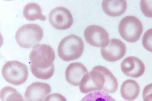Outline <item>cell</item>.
<instances>
[{
  "label": "cell",
  "instance_id": "cell-1",
  "mask_svg": "<svg viewBox=\"0 0 152 101\" xmlns=\"http://www.w3.org/2000/svg\"><path fill=\"white\" fill-rule=\"evenodd\" d=\"M118 87V81L110 71L105 67L97 65L84 76L79 88L83 94L100 91L113 94Z\"/></svg>",
  "mask_w": 152,
  "mask_h": 101
},
{
  "label": "cell",
  "instance_id": "cell-5",
  "mask_svg": "<svg viewBox=\"0 0 152 101\" xmlns=\"http://www.w3.org/2000/svg\"><path fill=\"white\" fill-rule=\"evenodd\" d=\"M3 77L8 83L18 86L26 81L28 76V68L26 65L19 61H8L3 67Z\"/></svg>",
  "mask_w": 152,
  "mask_h": 101
},
{
  "label": "cell",
  "instance_id": "cell-12",
  "mask_svg": "<svg viewBox=\"0 0 152 101\" xmlns=\"http://www.w3.org/2000/svg\"><path fill=\"white\" fill-rule=\"evenodd\" d=\"M88 73L87 68L80 62L70 64L66 67L65 76L66 81L74 86L80 85L84 76Z\"/></svg>",
  "mask_w": 152,
  "mask_h": 101
},
{
  "label": "cell",
  "instance_id": "cell-8",
  "mask_svg": "<svg viewBox=\"0 0 152 101\" xmlns=\"http://www.w3.org/2000/svg\"><path fill=\"white\" fill-rule=\"evenodd\" d=\"M49 21L56 29L66 30L71 26L74 19L68 10L59 7L51 11L49 15Z\"/></svg>",
  "mask_w": 152,
  "mask_h": 101
},
{
  "label": "cell",
  "instance_id": "cell-4",
  "mask_svg": "<svg viewBox=\"0 0 152 101\" xmlns=\"http://www.w3.org/2000/svg\"><path fill=\"white\" fill-rule=\"evenodd\" d=\"M43 36V30L40 26L28 24L18 29L16 32L15 39L20 46L29 48L40 42Z\"/></svg>",
  "mask_w": 152,
  "mask_h": 101
},
{
  "label": "cell",
  "instance_id": "cell-2",
  "mask_svg": "<svg viewBox=\"0 0 152 101\" xmlns=\"http://www.w3.org/2000/svg\"><path fill=\"white\" fill-rule=\"evenodd\" d=\"M31 72L37 78L47 80L55 72L53 64L55 54L52 47L47 44H38L33 48L29 55Z\"/></svg>",
  "mask_w": 152,
  "mask_h": 101
},
{
  "label": "cell",
  "instance_id": "cell-14",
  "mask_svg": "<svg viewBox=\"0 0 152 101\" xmlns=\"http://www.w3.org/2000/svg\"><path fill=\"white\" fill-rule=\"evenodd\" d=\"M121 94L124 99L133 101L138 97L140 92V87L135 80L125 81L121 87Z\"/></svg>",
  "mask_w": 152,
  "mask_h": 101
},
{
  "label": "cell",
  "instance_id": "cell-10",
  "mask_svg": "<svg viewBox=\"0 0 152 101\" xmlns=\"http://www.w3.org/2000/svg\"><path fill=\"white\" fill-rule=\"evenodd\" d=\"M121 69L126 76L137 78L143 74L145 67L143 62L139 58L129 56L125 59L122 62Z\"/></svg>",
  "mask_w": 152,
  "mask_h": 101
},
{
  "label": "cell",
  "instance_id": "cell-18",
  "mask_svg": "<svg viewBox=\"0 0 152 101\" xmlns=\"http://www.w3.org/2000/svg\"><path fill=\"white\" fill-rule=\"evenodd\" d=\"M142 43L146 50L152 53V28L148 30L144 34Z\"/></svg>",
  "mask_w": 152,
  "mask_h": 101
},
{
  "label": "cell",
  "instance_id": "cell-6",
  "mask_svg": "<svg viewBox=\"0 0 152 101\" xmlns=\"http://www.w3.org/2000/svg\"><path fill=\"white\" fill-rule=\"evenodd\" d=\"M119 34L124 39L130 43L137 41L143 31L142 22L137 18L134 16H127L119 23Z\"/></svg>",
  "mask_w": 152,
  "mask_h": 101
},
{
  "label": "cell",
  "instance_id": "cell-3",
  "mask_svg": "<svg viewBox=\"0 0 152 101\" xmlns=\"http://www.w3.org/2000/svg\"><path fill=\"white\" fill-rule=\"evenodd\" d=\"M83 41L79 37L70 35L62 39L58 47V55L63 61L69 62L78 59L83 53Z\"/></svg>",
  "mask_w": 152,
  "mask_h": 101
},
{
  "label": "cell",
  "instance_id": "cell-11",
  "mask_svg": "<svg viewBox=\"0 0 152 101\" xmlns=\"http://www.w3.org/2000/svg\"><path fill=\"white\" fill-rule=\"evenodd\" d=\"M51 92V87L47 83L37 82L27 87L25 91L26 101H43Z\"/></svg>",
  "mask_w": 152,
  "mask_h": 101
},
{
  "label": "cell",
  "instance_id": "cell-17",
  "mask_svg": "<svg viewBox=\"0 0 152 101\" xmlns=\"http://www.w3.org/2000/svg\"><path fill=\"white\" fill-rule=\"evenodd\" d=\"M80 101H116L107 93L102 91H94L87 94Z\"/></svg>",
  "mask_w": 152,
  "mask_h": 101
},
{
  "label": "cell",
  "instance_id": "cell-9",
  "mask_svg": "<svg viewBox=\"0 0 152 101\" xmlns=\"http://www.w3.org/2000/svg\"><path fill=\"white\" fill-rule=\"evenodd\" d=\"M126 48L122 41L117 39H112L106 47L101 49L102 56L106 61L115 62L121 59L125 55Z\"/></svg>",
  "mask_w": 152,
  "mask_h": 101
},
{
  "label": "cell",
  "instance_id": "cell-15",
  "mask_svg": "<svg viewBox=\"0 0 152 101\" xmlns=\"http://www.w3.org/2000/svg\"><path fill=\"white\" fill-rule=\"evenodd\" d=\"M24 17L30 21L39 20L45 21L46 18L42 14L41 8L36 3H30L25 5L23 11Z\"/></svg>",
  "mask_w": 152,
  "mask_h": 101
},
{
  "label": "cell",
  "instance_id": "cell-19",
  "mask_svg": "<svg viewBox=\"0 0 152 101\" xmlns=\"http://www.w3.org/2000/svg\"><path fill=\"white\" fill-rule=\"evenodd\" d=\"M140 7L141 10L145 15L152 18V1L142 0L141 1Z\"/></svg>",
  "mask_w": 152,
  "mask_h": 101
},
{
  "label": "cell",
  "instance_id": "cell-16",
  "mask_svg": "<svg viewBox=\"0 0 152 101\" xmlns=\"http://www.w3.org/2000/svg\"><path fill=\"white\" fill-rule=\"evenodd\" d=\"M0 97L2 101H25L21 94L17 90L8 86L1 89Z\"/></svg>",
  "mask_w": 152,
  "mask_h": 101
},
{
  "label": "cell",
  "instance_id": "cell-7",
  "mask_svg": "<svg viewBox=\"0 0 152 101\" xmlns=\"http://www.w3.org/2000/svg\"><path fill=\"white\" fill-rule=\"evenodd\" d=\"M86 42L91 45L97 47H105L109 44V35L100 26L93 25L87 27L84 32Z\"/></svg>",
  "mask_w": 152,
  "mask_h": 101
},
{
  "label": "cell",
  "instance_id": "cell-20",
  "mask_svg": "<svg viewBox=\"0 0 152 101\" xmlns=\"http://www.w3.org/2000/svg\"><path fill=\"white\" fill-rule=\"evenodd\" d=\"M143 101H152V83L145 87L142 92Z\"/></svg>",
  "mask_w": 152,
  "mask_h": 101
},
{
  "label": "cell",
  "instance_id": "cell-21",
  "mask_svg": "<svg viewBox=\"0 0 152 101\" xmlns=\"http://www.w3.org/2000/svg\"><path fill=\"white\" fill-rule=\"evenodd\" d=\"M44 101H67L66 98L61 94L54 93L46 97Z\"/></svg>",
  "mask_w": 152,
  "mask_h": 101
},
{
  "label": "cell",
  "instance_id": "cell-13",
  "mask_svg": "<svg viewBox=\"0 0 152 101\" xmlns=\"http://www.w3.org/2000/svg\"><path fill=\"white\" fill-rule=\"evenodd\" d=\"M102 7L104 13L110 16L121 15L126 11L127 4L125 0H104Z\"/></svg>",
  "mask_w": 152,
  "mask_h": 101
}]
</instances>
